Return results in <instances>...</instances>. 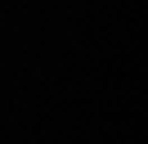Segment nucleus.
<instances>
[]
</instances>
